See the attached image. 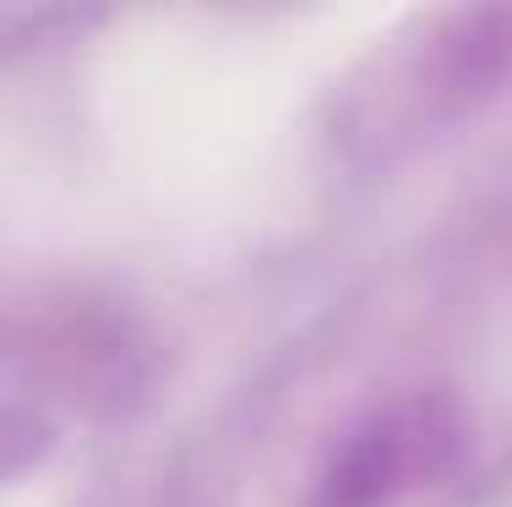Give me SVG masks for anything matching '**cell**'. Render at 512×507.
I'll return each mask as SVG.
<instances>
[{"mask_svg": "<svg viewBox=\"0 0 512 507\" xmlns=\"http://www.w3.org/2000/svg\"><path fill=\"white\" fill-rule=\"evenodd\" d=\"M512 77V11L453 6L414 17L349 71L338 88V142L355 159L393 164L447 137Z\"/></svg>", "mask_w": 512, "mask_h": 507, "instance_id": "obj_1", "label": "cell"}, {"mask_svg": "<svg viewBox=\"0 0 512 507\" xmlns=\"http://www.w3.org/2000/svg\"><path fill=\"white\" fill-rule=\"evenodd\" d=\"M474 453L469 415L436 388L365 409L316 469L306 507H431L463 480Z\"/></svg>", "mask_w": 512, "mask_h": 507, "instance_id": "obj_2", "label": "cell"}, {"mask_svg": "<svg viewBox=\"0 0 512 507\" xmlns=\"http://www.w3.org/2000/svg\"><path fill=\"white\" fill-rule=\"evenodd\" d=\"M55 437V420L39 404L0 393V486H17L22 475H33L55 453Z\"/></svg>", "mask_w": 512, "mask_h": 507, "instance_id": "obj_3", "label": "cell"}]
</instances>
